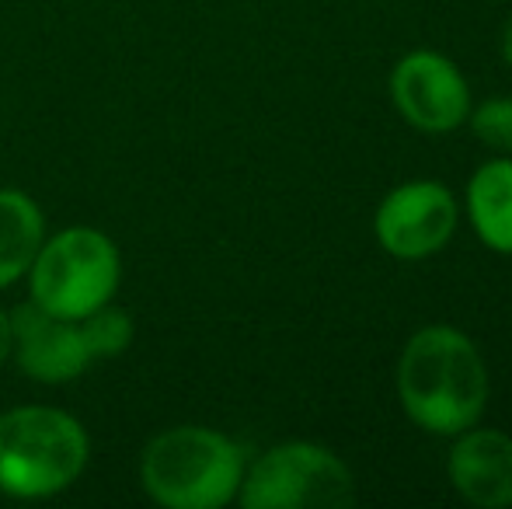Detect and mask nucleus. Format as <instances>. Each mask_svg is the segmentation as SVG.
Returning a JSON list of instances; mask_svg holds the SVG:
<instances>
[{"mask_svg":"<svg viewBox=\"0 0 512 509\" xmlns=\"http://www.w3.org/2000/svg\"><path fill=\"white\" fill-rule=\"evenodd\" d=\"M394 394L411 426L450 440L485 419L492 374L485 353L464 328L425 325L401 346Z\"/></svg>","mask_w":512,"mask_h":509,"instance_id":"obj_1","label":"nucleus"},{"mask_svg":"<svg viewBox=\"0 0 512 509\" xmlns=\"http://www.w3.org/2000/svg\"><path fill=\"white\" fill-rule=\"evenodd\" d=\"M248 454L234 436L182 422L143 447L140 489L164 509H223L237 503Z\"/></svg>","mask_w":512,"mask_h":509,"instance_id":"obj_2","label":"nucleus"},{"mask_svg":"<svg viewBox=\"0 0 512 509\" xmlns=\"http://www.w3.org/2000/svg\"><path fill=\"white\" fill-rule=\"evenodd\" d=\"M91 461V436L56 405H18L0 415V496L39 503L74 489Z\"/></svg>","mask_w":512,"mask_h":509,"instance_id":"obj_3","label":"nucleus"},{"mask_svg":"<svg viewBox=\"0 0 512 509\" xmlns=\"http://www.w3.org/2000/svg\"><path fill=\"white\" fill-rule=\"evenodd\" d=\"M25 279L35 307L56 318L81 321L115 300L122 283V252L98 227H63L46 234Z\"/></svg>","mask_w":512,"mask_h":509,"instance_id":"obj_4","label":"nucleus"},{"mask_svg":"<svg viewBox=\"0 0 512 509\" xmlns=\"http://www.w3.org/2000/svg\"><path fill=\"white\" fill-rule=\"evenodd\" d=\"M237 503L244 509H349L356 471L314 440H283L248 461Z\"/></svg>","mask_w":512,"mask_h":509,"instance_id":"obj_5","label":"nucleus"},{"mask_svg":"<svg viewBox=\"0 0 512 509\" xmlns=\"http://www.w3.org/2000/svg\"><path fill=\"white\" fill-rule=\"evenodd\" d=\"M460 199L436 178H411L387 192L373 213V238L394 262H425L453 241Z\"/></svg>","mask_w":512,"mask_h":509,"instance_id":"obj_6","label":"nucleus"},{"mask_svg":"<svg viewBox=\"0 0 512 509\" xmlns=\"http://www.w3.org/2000/svg\"><path fill=\"white\" fill-rule=\"evenodd\" d=\"M391 105L401 119L425 136H446L467 126L471 116V84L464 70L436 49H411L391 70Z\"/></svg>","mask_w":512,"mask_h":509,"instance_id":"obj_7","label":"nucleus"},{"mask_svg":"<svg viewBox=\"0 0 512 509\" xmlns=\"http://www.w3.org/2000/svg\"><path fill=\"white\" fill-rule=\"evenodd\" d=\"M14 346L11 356L25 377L35 384H70L95 367V353L88 346L81 321L56 318V314L25 300L11 311Z\"/></svg>","mask_w":512,"mask_h":509,"instance_id":"obj_8","label":"nucleus"},{"mask_svg":"<svg viewBox=\"0 0 512 509\" xmlns=\"http://www.w3.org/2000/svg\"><path fill=\"white\" fill-rule=\"evenodd\" d=\"M446 482L453 496L474 509L512 506V433L499 426H478L450 436Z\"/></svg>","mask_w":512,"mask_h":509,"instance_id":"obj_9","label":"nucleus"},{"mask_svg":"<svg viewBox=\"0 0 512 509\" xmlns=\"http://www.w3.org/2000/svg\"><path fill=\"white\" fill-rule=\"evenodd\" d=\"M460 213L488 252L512 255V154H492L474 168Z\"/></svg>","mask_w":512,"mask_h":509,"instance_id":"obj_10","label":"nucleus"},{"mask_svg":"<svg viewBox=\"0 0 512 509\" xmlns=\"http://www.w3.org/2000/svg\"><path fill=\"white\" fill-rule=\"evenodd\" d=\"M46 241V213L28 192L0 189V293L28 276Z\"/></svg>","mask_w":512,"mask_h":509,"instance_id":"obj_11","label":"nucleus"},{"mask_svg":"<svg viewBox=\"0 0 512 509\" xmlns=\"http://www.w3.org/2000/svg\"><path fill=\"white\" fill-rule=\"evenodd\" d=\"M81 325H84V335H88V346H91V353H95V360L122 356L136 339V321L129 318V311L115 307V300L98 307L88 318H81Z\"/></svg>","mask_w":512,"mask_h":509,"instance_id":"obj_12","label":"nucleus"},{"mask_svg":"<svg viewBox=\"0 0 512 509\" xmlns=\"http://www.w3.org/2000/svg\"><path fill=\"white\" fill-rule=\"evenodd\" d=\"M474 140L485 143L492 154H512V98H485V102L471 105V116H467Z\"/></svg>","mask_w":512,"mask_h":509,"instance_id":"obj_13","label":"nucleus"},{"mask_svg":"<svg viewBox=\"0 0 512 509\" xmlns=\"http://www.w3.org/2000/svg\"><path fill=\"white\" fill-rule=\"evenodd\" d=\"M11 346H14V325H11V311L0 307V367L11 360Z\"/></svg>","mask_w":512,"mask_h":509,"instance_id":"obj_14","label":"nucleus"},{"mask_svg":"<svg viewBox=\"0 0 512 509\" xmlns=\"http://www.w3.org/2000/svg\"><path fill=\"white\" fill-rule=\"evenodd\" d=\"M502 56H506V63H509V70H512V18H509V25H506V32H502Z\"/></svg>","mask_w":512,"mask_h":509,"instance_id":"obj_15","label":"nucleus"}]
</instances>
